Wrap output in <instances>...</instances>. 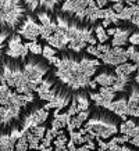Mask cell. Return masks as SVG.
<instances>
[{
	"instance_id": "8992f818",
	"label": "cell",
	"mask_w": 139,
	"mask_h": 151,
	"mask_svg": "<svg viewBox=\"0 0 139 151\" xmlns=\"http://www.w3.org/2000/svg\"><path fill=\"white\" fill-rule=\"evenodd\" d=\"M41 24H38L33 17L28 15L27 18L22 21L21 27L17 29V33H18L21 37L27 39L29 42H36L38 37L41 36Z\"/></svg>"
},
{
	"instance_id": "836d02e7",
	"label": "cell",
	"mask_w": 139,
	"mask_h": 151,
	"mask_svg": "<svg viewBox=\"0 0 139 151\" xmlns=\"http://www.w3.org/2000/svg\"><path fill=\"white\" fill-rule=\"evenodd\" d=\"M97 47V50L100 51V53H106V51H109L111 49L109 45H104V43H99V45H96Z\"/></svg>"
},
{
	"instance_id": "44dd1931",
	"label": "cell",
	"mask_w": 139,
	"mask_h": 151,
	"mask_svg": "<svg viewBox=\"0 0 139 151\" xmlns=\"http://www.w3.org/2000/svg\"><path fill=\"white\" fill-rule=\"evenodd\" d=\"M61 0H41V3H39V7L43 9L45 11H53L56 9V6L60 3Z\"/></svg>"
},
{
	"instance_id": "8fae6325",
	"label": "cell",
	"mask_w": 139,
	"mask_h": 151,
	"mask_svg": "<svg viewBox=\"0 0 139 151\" xmlns=\"http://www.w3.org/2000/svg\"><path fill=\"white\" fill-rule=\"evenodd\" d=\"M22 133L24 130L14 129L10 134H0V151H15V143Z\"/></svg>"
},
{
	"instance_id": "e0dca14e",
	"label": "cell",
	"mask_w": 139,
	"mask_h": 151,
	"mask_svg": "<svg viewBox=\"0 0 139 151\" xmlns=\"http://www.w3.org/2000/svg\"><path fill=\"white\" fill-rule=\"evenodd\" d=\"M22 130H24V129H22ZM24 133H25V136H27V139H28V143H29V150H36V151H39L41 139L36 137V136H33L32 132H31L29 129L24 130Z\"/></svg>"
},
{
	"instance_id": "ac0fdd59",
	"label": "cell",
	"mask_w": 139,
	"mask_h": 151,
	"mask_svg": "<svg viewBox=\"0 0 139 151\" xmlns=\"http://www.w3.org/2000/svg\"><path fill=\"white\" fill-rule=\"evenodd\" d=\"M68 137L65 136L64 132H61L57 137L53 140V146H54V148H59V150H64V148H67V143H68Z\"/></svg>"
},
{
	"instance_id": "603a6c76",
	"label": "cell",
	"mask_w": 139,
	"mask_h": 151,
	"mask_svg": "<svg viewBox=\"0 0 139 151\" xmlns=\"http://www.w3.org/2000/svg\"><path fill=\"white\" fill-rule=\"evenodd\" d=\"M28 148H29V143H28L25 133H22V136L15 143V151H28Z\"/></svg>"
},
{
	"instance_id": "52a82bcc",
	"label": "cell",
	"mask_w": 139,
	"mask_h": 151,
	"mask_svg": "<svg viewBox=\"0 0 139 151\" xmlns=\"http://www.w3.org/2000/svg\"><path fill=\"white\" fill-rule=\"evenodd\" d=\"M22 37L20 36L18 33H14L13 36L10 37L9 43H7V50H6V55L10 58H15V60H25L28 55V47L27 45H22L21 42Z\"/></svg>"
},
{
	"instance_id": "83f0119b",
	"label": "cell",
	"mask_w": 139,
	"mask_h": 151,
	"mask_svg": "<svg viewBox=\"0 0 139 151\" xmlns=\"http://www.w3.org/2000/svg\"><path fill=\"white\" fill-rule=\"evenodd\" d=\"M31 132H32L33 136H36L42 140V139L45 137V134H46V128L43 126V125H39V126H33V128L29 129Z\"/></svg>"
},
{
	"instance_id": "277c9868",
	"label": "cell",
	"mask_w": 139,
	"mask_h": 151,
	"mask_svg": "<svg viewBox=\"0 0 139 151\" xmlns=\"http://www.w3.org/2000/svg\"><path fill=\"white\" fill-rule=\"evenodd\" d=\"M24 14L25 7L22 0H0V27L17 28Z\"/></svg>"
},
{
	"instance_id": "9c48e42d",
	"label": "cell",
	"mask_w": 139,
	"mask_h": 151,
	"mask_svg": "<svg viewBox=\"0 0 139 151\" xmlns=\"http://www.w3.org/2000/svg\"><path fill=\"white\" fill-rule=\"evenodd\" d=\"M49 118V111L42 107V108H38V110L32 111L31 114H28L25 116V119L22 121V129L27 130V129H31L33 126H39V125H43Z\"/></svg>"
},
{
	"instance_id": "cb8c5ba5",
	"label": "cell",
	"mask_w": 139,
	"mask_h": 151,
	"mask_svg": "<svg viewBox=\"0 0 139 151\" xmlns=\"http://www.w3.org/2000/svg\"><path fill=\"white\" fill-rule=\"evenodd\" d=\"M77 101H78V110H79V112H81V111H86L89 108V100H88V97H86V94H85V93L78 94V96H77Z\"/></svg>"
},
{
	"instance_id": "7c38bea8",
	"label": "cell",
	"mask_w": 139,
	"mask_h": 151,
	"mask_svg": "<svg viewBox=\"0 0 139 151\" xmlns=\"http://www.w3.org/2000/svg\"><path fill=\"white\" fill-rule=\"evenodd\" d=\"M132 29L130 28H120L117 27L116 31H114V35H113V40H111V45L114 47H122L128 43V39L132 35Z\"/></svg>"
},
{
	"instance_id": "f35d334b",
	"label": "cell",
	"mask_w": 139,
	"mask_h": 151,
	"mask_svg": "<svg viewBox=\"0 0 139 151\" xmlns=\"http://www.w3.org/2000/svg\"><path fill=\"white\" fill-rule=\"evenodd\" d=\"M89 87H90V89H96L97 87V83L95 82V81H90V82H89V85H88Z\"/></svg>"
},
{
	"instance_id": "f546056e",
	"label": "cell",
	"mask_w": 139,
	"mask_h": 151,
	"mask_svg": "<svg viewBox=\"0 0 139 151\" xmlns=\"http://www.w3.org/2000/svg\"><path fill=\"white\" fill-rule=\"evenodd\" d=\"M24 3H25V6L28 7V10L33 13V11H36V9L39 7L41 0H24Z\"/></svg>"
},
{
	"instance_id": "2e32d148",
	"label": "cell",
	"mask_w": 139,
	"mask_h": 151,
	"mask_svg": "<svg viewBox=\"0 0 139 151\" xmlns=\"http://www.w3.org/2000/svg\"><path fill=\"white\" fill-rule=\"evenodd\" d=\"M135 71H136V64H131V63H124V64L117 65L114 69L117 76H130Z\"/></svg>"
},
{
	"instance_id": "4316f807",
	"label": "cell",
	"mask_w": 139,
	"mask_h": 151,
	"mask_svg": "<svg viewBox=\"0 0 139 151\" xmlns=\"http://www.w3.org/2000/svg\"><path fill=\"white\" fill-rule=\"evenodd\" d=\"M38 19L41 21V25H51V24L54 22V21L50 18V15H49L47 11H41V13H38Z\"/></svg>"
},
{
	"instance_id": "ffe728a7",
	"label": "cell",
	"mask_w": 139,
	"mask_h": 151,
	"mask_svg": "<svg viewBox=\"0 0 139 151\" xmlns=\"http://www.w3.org/2000/svg\"><path fill=\"white\" fill-rule=\"evenodd\" d=\"M127 55H128V58H130L134 64H138L139 63V47L131 45V46L127 49Z\"/></svg>"
},
{
	"instance_id": "d6986e66",
	"label": "cell",
	"mask_w": 139,
	"mask_h": 151,
	"mask_svg": "<svg viewBox=\"0 0 139 151\" xmlns=\"http://www.w3.org/2000/svg\"><path fill=\"white\" fill-rule=\"evenodd\" d=\"M51 86H53V82H51L50 79H43V81H42V83L38 86V89H36L38 96H42V94L50 93L51 90H53V89H51Z\"/></svg>"
},
{
	"instance_id": "d590c367",
	"label": "cell",
	"mask_w": 139,
	"mask_h": 151,
	"mask_svg": "<svg viewBox=\"0 0 139 151\" xmlns=\"http://www.w3.org/2000/svg\"><path fill=\"white\" fill-rule=\"evenodd\" d=\"M95 1H96V6L99 9H103L107 4V0H95Z\"/></svg>"
},
{
	"instance_id": "4fadbf2b",
	"label": "cell",
	"mask_w": 139,
	"mask_h": 151,
	"mask_svg": "<svg viewBox=\"0 0 139 151\" xmlns=\"http://www.w3.org/2000/svg\"><path fill=\"white\" fill-rule=\"evenodd\" d=\"M71 116L67 112H60V110H54L53 119H51V128L57 129V130H63L64 128H67Z\"/></svg>"
},
{
	"instance_id": "8d00e7d4",
	"label": "cell",
	"mask_w": 139,
	"mask_h": 151,
	"mask_svg": "<svg viewBox=\"0 0 139 151\" xmlns=\"http://www.w3.org/2000/svg\"><path fill=\"white\" fill-rule=\"evenodd\" d=\"M75 146H77V144H74L72 142L67 143V148H68V151H75V150H77V147H75Z\"/></svg>"
},
{
	"instance_id": "3957f363",
	"label": "cell",
	"mask_w": 139,
	"mask_h": 151,
	"mask_svg": "<svg viewBox=\"0 0 139 151\" xmlns=\"http://www.w3.org/2000/svg\"><path fill=\"white\" fill-rule=\"evenodd\" d=\"M118 130H120V126L117 125V119L113 116H106V115L93 116L85 124L83 129H81L83 134L88 133L92 139H110Z\"/></svg>"
},
{
	"instance_id": "ab89813d",
	"label": "cell",
	"mask_w": 139,
	"mask_h": 151,
	"mask_svg": "<svg viewBox=\"0 0 139 151\" xmlns=\"http://www.w3.org/2000/svg\"><path fill=\"white\" fill-rule=\"evenodd\" d=\"M125 1H127L128 4H131V6H132V4H134V3H135V1H136V0H125Z\"/></svg>"
},
{
	"instance_id": "30bf717a",
	"label": "cell",
	"mask_w": 139,
	"mask_h": 151,
	"mask_svg": "<svg viewBox=\"0 0 139 151\" xmlns=\"http://www.w3.org/2000/svg\"><path fill=\"white\" fill-rule=\"evenodd\" d=\"M49 46H51L53 49H59V50H67L68 49V43H70V36L65 29L57 27V29L54 31V33L47 39Z\"/></svg>"
},
{
	"instance_id": "74e56055",
	"label": "cell",
	"mask_w": 139,
	"mask_h": 151,
	"mask_svg": "<svg viewBox=\"0 0 139 151\" xmlns=\"http://www.w3.org/2000/svg\"><path fill=\"white\" fill-rule=\"evenodd\" d=\"M135 82L139 85V63L136 64V76H135Z\"/></svg>"
},
{
	"instance_id": "484cf974",
	"label": "cell",
	"mask_w": 139,
	"mask_h": 151,
	"mask_svg": "<svg viewBox=\"0 0 139 151\" xmlns=\"http://www.w3.org/2000/svg\"><path fill=\"white\" fill-rule=\"evenodd\" d=\"M28 47V50L31 51L32 54L38 55V54H42V50H43V47L41 46V43L39 42H29V43H25Z\"/></svg>"
},
{
	"instance_id": "d6a6232c",
	"label": "cell",
	"mask_w": 139,
	"mask_h": 151,
	"mask_svg": "<svg viewBox=\"0 0 139 151\" xmlns=\"http://www.w3.org/2000/svg\"><path fill=\"white\" fill-rule=\"evenodd\" d=\"M7 36H9V32H7V31H1V32H0V54H1V51H3L4 40L7 39Z\"/></svg>"
},
{
	"instance_id": "ba28073f",
	"label": "cell",
	"mask_w": 139,
	"mask_h": 151,
	"mask_svg": "<svg viewBox=\"0 0 139 151\" xmlns=\"http://www.w3.org/2000/svg\"><path fill=\"white\" fill-rule=\"evenodd\" d=\"M99 58L102 60L104 64L107 65H120L127 63L128 55H127V50H124L122 47H113L106 53H102L99 55Z\"/></svg>"
},
{
	"instance_id": "4dcf8cb0",
	"label": "cell",
	"mask_w": 139,
	"mask_h": 151,
	"mask_svg": "<svg viewBox=\"0 0 139 151\" xmlns=\"http://www.w3.org/2000/svg\"><path fill=\"white\" fill-rule=\"evenodd\" d=\"M128 42H130L131 45H134V46H139V32L132 33L130 36V39H128Z\"/></svg>"
},
{
	"instance_id": "9a60e30c",
	"label": "cell",
	"mask_w": 139,
	"mask_h": 151,
	"mask_svg": "<svg viewBox=\"0 0 139 151\" xmlns=\"http://www.w3.org/2000/svg\"><path fill=\"white\" fill-rule=\"evenodd\" d=\"M116 81H117L116 72H102V73H99L97 76H95V82L104 87L113 86L116 83Z\"/></svg>"
},
{
	"instance_id": "5bb4252c",
	"label": "cell",
	"mask_w": 139,
	"mask_h": 151,
	"mask_svg": "<svg viewBox=\"0 0 139 151\" xmlns=\"http://www.w3.org/2000/svg\"><path fill=\"white\" fill-rule=\"evenodd\" d=\"M70 104V97L68 96H63L60 93H57V96L54 97V100L49 101L46 105H45V108L47 111L50 110V108H54V110H63L65 108L67 105Z\"/></svg>"
},
{
	"instance_id": "60d3db41",
	"label": "cell",
	"mask_w": 139,
	"mask_h": 151,
	"mask_svg": "<svg viewBox=\"0 0 139 151\" xmlns=\"http://www.w3.org/2000/svg\"><path fill=\"white\" fill-rule=\"evenodd\" d=\"M107 1H114V3H118V1H121V0H107Z\"/></svg>"
},
{
	"instance_id": "e575fe53",
	"label": "cell",
	"mask_w": 139,
	"mask_h": 151,
	"mask_svg": "<svg viewBox=\"0 0 139 151\" xmlns=\"http://www.w3.org/2000/svg\"><path fill=\"white\" fill-rule=\"evenodd\" d=\"M111 9L114 10L116 13H118V14H120L121 11H122V9H124V6H122V3H121V1H118V3H114V6H113Z\"/></svg>"
},
{
	"instance_id": "b9f144b4",
	"label": "cell",
	"mask_w": 139,
	"mask_h": 151,
	"mask_svg": "<svg viewBox=\"0 0 139 151\" xmlns=\"http://www.w3.org/2000/svg\"><path fill=\"white\" fill-rule=\"evenodd\" d=\"M136 3H138V7H139V0H136Z\"/></svg>"
},
{
	"instance_id": "1f68e13d",
	"label": "cell",
	"mask_w": 139,
	"mask_h": 151,
	"mask_svg": "<svg viewBox=\"0 0 139 151\" xmlns=\"http://www.w3.org/2000/svg\"><path fill=\"white\" fill-rule=\"evenodd\" d=\"M86 51H88L90 55H93V57H97V58H99V55L102 54L100 51L97 50L96 46H88V47H86Z\"/></svg>"
},
{
	"instance_id": "f1b7e54d",
	"label": "cell",
	"mask_w": 139,
	"mask_h": 151,
	"mask_svg": "<svg viewBox=\"0 0 139 151\" xmlns=\"http://www.w3.org/2000/svg\"><path fill=\"white\" fill-rule=\"evenodd\" d=\"M42 54H43V57L46 60H49V58H51V57H54L56 55V49H53L51 46H45L43 47V50H42Z\"/></svg>"
},
{
	"instance_id": "5b68a950",
	"label": "cell",
	"mask_w": 139,
	"mask_h": 151,
	"mask_svg": "<svg viewBox=\"0 0 139 151\" xmlns=\"http://www.w3.org/2000/svg\"><path fill=\"white\" fill-rule=\"evenodd\" d=\"M47 71H49V67L45 65L43 63H38V61H28L22 67V72L27 81L36 87L45 79V75L47 73Z\"/></svg>"
},
{
	"instance_id": "6da1fadb",
	"label": "cell",
	"mask_w": 139,
	"mask_h": 151,
	"mask_svg": "<svg viewBox=\"0 0 139 151\" xmlns=\"http://www.w3.org/2000/svg\"><path fill=\"white\" fill-rule=\"evenodd\" d=\"M56 67V76L72 90H79L89 85L90 76L95 75L100 67V61L96 58L82 57L75 60L74 57L64 55L59 58Z\"/></svg>"
},
{
	"instance_id": "7a4b0ae2",
	"label": "cell",
	"mask_w": 139,
	"mask_h": 151,
	"mask_svg": "<svg viewBox=\"0 0 139 151\" xmlns=\"http://www.w3.org/2000/svg\"><path fill=\"white\" fill-rule=\"evenodd\" d=\"M0 82L9 85L10 87L15 89L18 94H29V93L36 92V86H33L31 82H28L25 75L22 72V68L14 67L10 63L3 64V69L0 73Z\"/></svg>"
},
{
	"instance_id": "7402d4cb",
	"label": "cell",
	"mask_w": 139,
	"mask_h": 151,
	"mask_svg": "<svg viewBox=\"0 0 139 151\" xmlns=\"http://www.w3.org/2000/svg\"><path fill=\"white\" fill-rule=\"evenodd\" d=\"M95 35H96V39H97L99 43H104V42L109 39V35H107V32L104 31L103 25H97V27H95Z\"/></svg>"
},
{
	"instance_id": "d4e9b609",
	"label": "cell",
	"mask_w": 139,
	"mask_h": 151,
	"mask_svg": "<svg viewBox=\"0 0 139 151\" xmlns=\"http://www.w3.org/2000/svg\"><path fill=\"white\" fill-rule=\"evenodd\" d=\"M86 43L85 42H79V40H71L68 43V49L70 50L75 51V53H79L81 50H83V49H86Z\"/></svg>"
}]
</instances>
